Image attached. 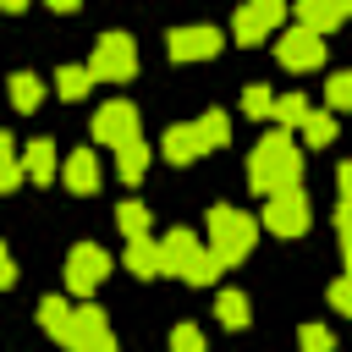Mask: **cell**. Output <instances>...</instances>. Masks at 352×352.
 <instances>
[{"label": "cell", "instance_id": "cell-24", "mask_svg": "<svg viewBox=\"0 0 352 352\" xmlns=\"http://www.w3.org/2000/svg\"><path fill=\"white\" fill-rule=\"evenodd\" d=\"M242 110H248L253 121L275 116V94H270V82H248V88H242Z\"/></svg>", "mask_w": 352, "mask_h": 352}, {"label": "cell", "instance_id": "cell-11", "mask_svg": "<svg viewBox=\"0 0 352 352\" xmlns=\"http://www.w3.org/2000/svg\"><path fill=\"white\" fill-rule=\"evenodd\" d=\"M160 154H165L170 165H192L198 154H209V148H204V132H198V121H176V126L165 132Z\"/></svg>", "mask_w": 352, "mask_h": 352}, {"label": "cell", "instance_id": "cell-13", "mask_svg": "<svg viewBox=\"0 0 352 352\" xmlns=\"http://www.w3.org/2000/svg\"><path fill=\"white\" fill-rule=\"evenodd\" d=\"M60 182L72 187V192H99V160H94V148H72L66 154V165H60Z\"/></svg>", "mask_w": 352, "mask_h": 352}, {"label": "cell", "instance_id": "cell-23", "mask_svg": "<svg viewBox=\"0 0 352 352\" xmlns=\"http://www.w3.org/2000/svg\"><path fill=\"white\" fill-rule=\"evenodd\" d=\"M297 132L308 138V148H324V143L336 138V116H330V110H308V121H302Z\"/></svg>", "mask_w": 352, "mask_h": 352}, {"label": "cell", "instance_id": "cell-30", "mask_svg": "<svg viewBox=\"0 0 352 352\" xmlns=\"http://www.w3.org/2000/svg\"><path fill=\"white\" fill-rule=\"evenodd\" d=\"M170 352H204V330L198 324H176L170 330Z\"/></svg>", "mask_w": 352, "mask_h": 352}, {"label": "cell", "instance_id": "cell-22", "mask_svg": "<svg viewBox=\"0 0 352 352\" xmlns=\"http://www.w3.org/2000/svg\"><path fill=\"white\" fill-rule=\"evenodd\" d=\"M198 132H204V148H226L231 143V116L226 110H204L198 116Z\"/></svg>", "mask_w": 352, "mask_h": 352}, {"label": "cell", "instance_id": "cell-12", "mask_svg": "<svg viewBox=\"0 0 352 352\" xmlns=\"http://www.w3.org/2000/svg\"><path fill=\"white\" fill-rule=\"evenodd\" d=\"M292 16H297V28H308V33H330V28H341L346 22V6H330V0H297L292 6Z\"/></svg>", "mask_w": 352, "mask_h": 352}, {"label": "cell", "instance_id": "cell-19", "mask_svg": "<svg viewBox=\"0 0 352 352\" xmlns=\"http://www.w3.org/2000/svg\"><path fill=\"white\" fill-rule=\"evenodd\" d=\"M148 160H154V154H148V143L138 138V143H126V148H116V176H121V182H143V170H148Z\"/></svg>", "mask_w": 352, "mask_h": 352}, {"label": "cell", "instance_id": "cell-9", "mask_svg": "<svg viewBox=\"0 0 352 352\" xmlns=\"http://www.w3.org/2000/svg\"><path fill=\"white\" fill-rule=\"evenodd\" d=\"M264 231H275V236H302L308 231V198H302V187H292L280 198H264Z\"/></svg>", "mask_w": 352, "mask_h": 352}, {"label": "cell", "instance_id": "cell-21", "mask_svg": "<svg viewBox=\"0 0 352 352\" xmlns=\"http://www.w3.org/2000/svg\"><path fill=\"white\" fill-rule=\"evenodd\" d=\"M88 88H94V72H88V66H60V72H55V94H60V99H82Z\"/></svg>", "mask_w": 352, "mask_h": 352}, {"label": "cell", "instance_id": "cell-28", "mask_svg": "<svg viewBox=\"0 0 352 352\" xmlns=\"http://www.w3.org/2000/svg\"><path fill=\"white\" fill-rule=\"evenodd\" d=\"M297 346L302 352H336V336H330V324H302L297 330Z\"/></svg>", "mask_w": 352, "mask_h": 352}, {"label": "cell", "instance_id": "cell-34", "mask_svg": "<svg viewBox=\"0 0 352 352\" xmlns=\"http://www.w3.org/2000/svg\"><path fill=\"white\" fill-rule=\"evenodd\" d=\"M11 280H16V264H11V253H6V248H0V292H6V286H11Z\"/></svg>", "mask_w": 352, "mask_h": 352}, {"label": "cell", "instance_id": "cell-17", "mask_svg": "<svg viewBox=\"0 0 352 352\" xmlns=\"http://www.w3.org/2000/svg\"><path fill=\"white\" fill-rule=\"evenodd\" d=\"M214 319H220L226 330H248V319H253L248 292H220V297H214Z\"/></svg>", "mask_w": 352, "mask_h": 352}, {"label": "cell", "instance_id": "cell-6", "mask_svg": "<svg viewBox=\"0 0 352 352\" xmlns=\"http://www.w3.org/2000/svg\"><path fill=\"white\" fill-rule=\"evenodd\" d=\"M104 275H110V253H104L99 242H77V248L66 253V286H72L77 297H88Z\"/></svg>", "mask_w": 352, "mask_h": 352}, {"label": "cell", "instance_id": "cell-31", "mask_svg": "<svg viewBox=\"0 0 352 352\" xmlns=\"http://www.w3.org/2000/svg\"><path fill=\"white\" fill-rule=\"evenodd\" d=\"M324 297H330V308H336L341 319H352V275H341V280H330V292H324Z\"/></svg>", "mask_w": 352, "mask_h": 352}, {"label": "cell", "instance_id": "cell-8", "mask_svg": "<svg viewBox=\"0 0 352 352\" xmlns=\"http://www.w3.org/2000/svg\"><path fill=\"white\" fill-rule=\"evenodd\" d=\"M275 55H280L286 72H314V66H324V38L308 33V28H286L275 38Z\"/></svg>", "mask_w": 352, "mask_h": 352}, {"label": "cell", "instance_id": "cell-35", "mask_svg": "<svg viewBox=\"0 0 352 352\" xmlns=\"http://www.w3.org/2000/svg\"><path fill=\"white\" fill-rule=\"evenodd\" d=\"M82 352H116V336H104V341H94V346H82Z\"/></svg>", "mask_w": 352, "mask_h": 352}, {"label": "cell", "instance_id": "cell-27", "mask_svg": "<svg viewBox=\"0 0 352 352\" xmlns=\"http://www.w3.org/2000/svg\"><path fill=\"white\" fill-rule=\"evenodd\" d=\"M275 121H280V126H302V121H308V99H302V94H280V99H275Z\"/></svg>", "mask_w": 352, "mask_h": 352}, {"label": "cell", "instance_id": "cell-10", "mask_svg": "<svg viewBox=\"0 0 352 352\" xmlns=\"http://www.w3.org/2000/svg\"><path fill=\"white\" fill-rule=\"evenodd\" d=\"M165 50H170V60H209V55H220V28H170Z\"/></svg>", "mask_w": 352, "mask_h": 352}, {"label": "cell", "instance_id": "cell-1", "mask_svg": "<svg viewBox=\"0 0 352 352\" xmlns=\"http://www.w3.org/2000/svg\"><path fill=\"white\" fill-rule=\"evenodd\" d=\"M297 176H302V154H297V143H292L286 132H264L258 148L248 154V187L264 192V198H280V192L297 187Z\"/></svg>", "mask_w": 352, "mask_h": 352}, {"label": "cell", "instance_id": "cell-16", "mask_svg": "<svg viewBox=\"0 0 352 352\" xmlns=\"http://www.w3.org/2000/svg\"><path fill=\"white\" fill-rule=\"evenodd\" d=\"M22 170H28V182H55V170H60L55 143H50V138H33V143L22 148Z\"/></svg>", "mask_w": 352, "mask_h": 352}, {"label": "cell", "instance_id": "cell-29", "mask_svg": "<svg viewBox=\"0 0 352 352\" xmlns=\"http://www.w3.org/2000/svg\"><path fill=\"white\" fill-rule=\"evenodd\" d=\"M324 99H330V110H352V72H336L324 82Z\"/></svg>", "mask_w": 352, "mask_h": 352}, {"label": "cell", "instance_id": "cell-5", "mask_svg": "<svg viewBox=\"0 0 352 352\" xmlns=\"http://www.w3.org/2000/svg\"><path fill=\"white\" fill-rule=\"evenodd\" d=\"M280 22H286V6L280 0H253V6L236 11L231 33H236V44H264V38L280 33Z\"/></svg>", "mask_w": 352, "mask_h": 352}, {"label": "cell", "instance_id": "cell-15", "mask_svg": "<svg viewBox=\"0 0 352 352\" xmlns=\"http://www.w3.org/2000/svg\"><path fill=\"white\" fill-rule=\"evenodd\" d=\"M121 264H126L138 280H154V275H165L160 242H148V236H132V242H126V253H121Z\"/></svg>", "mask_w": 352, "mask_h": 352}, {"label": "cell", "instance_id": "cell-20", "mask_svg": "<svg viewBox=\"0 0 352 352\" xmlns=\"http://www.w3.org/2000/svg\"><path fill=\"white\" fill-rule=\"evenodd\" d=\"M6 88H11V104H16V110H38V99H44V82H38L33 72H11Z\"/></svg>", "mask_w": 352, "mask_h": 352}, {"label": "cell", "instance_id": "cell-33", "mask_svg": "<svg viewBox=\"0 0 352 352\" xmlns=\"http://www.w3.org/2000/svg\"><path fill=\"white\" fill-rule=\"evenodd\" d=\"M336 187H341V204H352V160L336 170Z\"/></svg>", "mask_w": 352, "mask_h": 352}, {"label": "cell", "instance_id": "cell-3", "mask_svg": "<svg viewBox=\"0 0 352 352\" xmlns=\"http://www.w3.org/2000/svg\"><path fill=\"white\" fill-rule=\"evenodd\" d=\"M160 258H165V275H176V280H187V286H209V280L220 275L214 253H209L192 231H170V236L160 242Z\"/></svg>", "mask_w": 352, "mask_h": 352}, {"label": "cell", "instance_id": "cell-25", "mask_svg": "<svg viewBox=\"0 0 352 352\" xmlns=\"http://www.w3.org/2000/svg\"><path fill=\"white\" fill-rule=\"evenodd\" d=\"M116 226L126 231V242H132V236H148V209H143L138 198H126V204L116 209Z\"/></svg>", "mask_w": 352, "mask_h": 352}, {"label": "cell", "instance_id": "cell-4", "mask_svg": "<svg viewBox=\"0 0 352 352\" xmlns=\"http://www.w3.org/2000/svg\"><path fill=\"white\" fill-rule=\"evenodd\" d=\"M88 72H94V82H126V77L138 72V44H132L126 33H104V38L94 44Z\"/></svg>", "mask_w": 352, "mask_h": 352}, {"label": "cell", "instance_id": "cell-14", "mask_svg": "<svg viewBox=\"0 0 352 352\" xmlns=\"http://www.w3.org/2000/svg\"><path fill=\"white\" fill-rule=\"evenodd\" d=\"M104 336H110V319H104V308H94V302H88V308H77V314H72V336H66V346H72V352H82V346H94V341H104Z\"/></svg>", "mask_w": 352, "mask_h": 352}, {"label": "cell", "instance_id": "cell-7", "mask_svg": "<svg viewBox=\"0 0 352 352\" xmlns=\"http://www.w3.org/2000/svg\"><path fill=\"white\" fill-rule=\"evenodd\" d=\"M94 138H99V143H110V148L138 143V110H132L126 99H104V104L94 110Z\"/></svg>", "mask_w": 352, "mask_h": 352}, {"label": "cell", "instance_id": "cell-2", "mask_svg": "<svg viewBox=\"0 0 352 352\" xmlns=\"http://www.w3.org/2000/svg\"><path fill=\"white\" fill-rule=\"evenodd\" d=\"M253 242H258V220H253V214H242V209H231V204H214V209H209V253H214L220 270L242 264V258L253 253Z\"/></svg>", "mask_w": 352, "mask_h": 352}, {"label": "cell", "instance_id": "cell-18", "mask_svg": "<svg viewBox=\"0 0 352 352\" xmlns=\"http://www.w3.org/2000/svg\"><path fill=\"white\" fill-rule=\"evenodd\" d=\"M72 314H77V308H66V297H44V302H38V324H44L60 346H66V336H72Z\"/></svg>", "mask_w": 352, "mask_h": 352}, {"label": "cell", "instance_id": "cell-26", "mask_svg": "<svg viewBox=\"0 0 352 352\" xmlns=\"http://www.w3.org/2000/svg\"><path fill=\"white\" fill-rule=\"evenodd\" d=\"M22 176H28V170H22V154H16V148H11V138L0 132V192H11Z\"/></svg>", "mask_w": 352, "mask_h": 352}, {"label": "cell", "instance_id": "cell-32", "mask_svg": "<svg viewBox=\"0 0 352 352\" xmlns=\"http://www.w3.org/2000/svg\"><path fill=\"white\" fill-rule=\"evenodd\" d=\"M336 231H341V253H346V275H352V204L336 209Z\"/></svg>", "mask_w": 352, "mask_h": 352}]
</instances>
